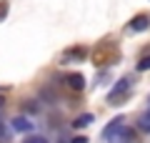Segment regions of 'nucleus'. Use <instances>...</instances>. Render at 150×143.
Instances as JSON below:
<instances>
[{
  "mask_svg": "<svg viewBox=\"0 0 150 143\" xmlns=\"http://www.w3.org/2000/svg\"><path fill=\"white\" fill-rule=\"evenodd\" d=\"M70 143H88V138H85V136H75Z\"/></svg>",
  "mask_w": 150,
  "mask_h": 143,
  "instance_id": "14",
  "label": "nucleus"
},
{
  "mask_svg": "<svg viewBox=\"0 0 150 143\" xmlns=\"http://www.w3.org/2000/svg\"><path fill=\"white\" fill-rule=\"evenodd\" d=\"M135 141V131H130V128H120L118 133H115V136H112V141L110 143H133Z\"/></svg>",
  "mask_w": 150,
  "mask_h": 143,
  "instance_id": "4",
  "label": "nucleus"
},
{
  "mask_svg": "<svg viewBox=\"0 0 150 143\" xmlns=\"http://www.w3.org/2000/svg\"><path fill=\"white\" fill-rule=\"evenodd\" d=\"M93 121H95L93 113H83L80 118H75V121H73V128H85V126H90Z\"/></svg>",
  "mask_w": 150,
  "mask_h": 143,
  "instance_id": "8",
  "label": "nucleus"
},
{
  "mask_svg": "<svg viewBox=\"0 0 150 143\" xmlns=\"http://www.w3.org/2000/svg\"><path fill=\"white\" fill-rule=\"evenodd\" d=\"M5 13H8V3H5V0H3V3H0V20L5 18Z\"/></svg>",
  "mask_w": 150,
  "mask_h": 143,
  "instance_id": "13",
  "label": "nucleus"
},
{
  "mask_svg": "<svg viewBox=\"0 0 150 143\" xmlns=\"http://www.w3.org/2000/svg\"><path fill=\"white\" fill-rule=\"evenodd\" d=\"M128 90H130V78H123L115 83V88L110 90V95H108V103L110 106H118L120 101H125L128 98Z\"/></svg>",
  "mask_w": 150,
  "mask_h": 143,
  "instance_id": "1",
  "label": "nucleus"
},
{
  "mask_svg": "<svg viewBox=\"0 0 150 143\" xmlns=\"http://www.w3.org/2000/svg\"><path fill=\"white\" fill-rule=\"evenodd\" d=\"M13 128H15V131H23V133H30L33 123L28 121V118H13Z\"/></svg>",
  "mask_w": 150,
  "mask_h": 143,
  "instance_id": "7",
  "label": "nucleus"
},
{
  "mask_svg": "<svg viewBox=\"0 0 150 143\" xmlns=\"http://www.w3.org/2000/svg\"><path fill=\"white\" fill-rule=\"evenodd\" d=\"M123 126H125L123 116H118L115 121H110V123H108L105 128H103V138H105V141H112V136H115V133H118V131H120Z\"/></svg>",
  "mask_w": 150,
  "mask_h": 143,
  "instance_id": "2",
  "label": "nucleus"
},
{
  "mask_svg": "<svg viewBox=\"0 0 150 143\" xmlns=\"http://www.w3.org/2000/svg\"><path fill=\"white\" fill-rule=\"evenodd\" d=\"M150 68V55H148V58H140L138 60V70H148Z\"/></svg>",
  "mask_w": 150,
  "mask_h": 143,
  "instance_id": "12",
  "label": "nucleus"
},
{
  "mask_svg": "<svg viewBox=\"0 0 150 143\" xmlns=\"http://www.w3.org/2000/svg\"><path fill=\"white\" fill-rule=\"evenodd\" d=\"M23 143H48V141H45L43 136H28V138H25Z\"/></svg>",
  "mask_w": 150,
  "mask_h": 143,
  "instance_id": "11",
  "label": "nucleus"
},
{
  "mask_svg": "<svg viewBox=\"0 0 150 143\" xmlns=\"http://www.w3.org/2000/svg\"><path fill=\"white\" fill-rule=\"evenodd\" d=\"M3 106H5V98H3V95H0V108H3Z\"/></svg>",
  "mask_w": 150,
  "mask_h": 143,
  "instance_id": "15",
  "label": "nucleus"
},
{
  "mask_svg": "<svg viewBox=\"0 0 150 143\" xmlns=\"http://www.w3.org/2000/svg\"><path fill=\"white\" fill-rule=\"evenodd\" d=\"M85 55H88L85 48H70V50H65L63 63H68V60H85Z\"/></svg>",
  "mask_w": 150,
  "mask_h": 143,
  "instance_id": "5",
  "label": "nucleus"
},
{
  "mask_svg": "<svg viewBox=\"0 0 150 143\" xmlns=\"http://www.w3.org/2000/svg\"><path fill=\"white\" fill-rule=\"evenodd\" d=\"M138 126H140V128H143V131H145V133H150V111H145V113H143V116H140V118H138Z\"/></svg>",
  "mask_w": 150,
  "mask_h": 143,
  "instance_id": "9",
  "label": "nucleus"
},
{
  "mask_svg": "<svg viewBox=\"0 0 150 143\" xmlns=\"http://www.w3.org/2000/svg\"><path fill=\"white\" fill-rule=\"evenodd\" d=\"M5 141H10V131H8L5 123H0V143H5Z\"/></svg>",
  "mask_w": 150,
  "mask_h": 143,
  "instance_id": "10",
  "label": "nucleus"
},
{
  "mask_svg": "<svg viewBox=\"0 0 150 143\" xmlns=\"http://www.w3.org/2000/svg\"><path fill=\"white\" fill-rule=\"evenodd\" d=\"M148 25H150V18L148 15H138V18L130 20V30H148Z\"/></svg>",
  "mask_w": 150,
  "mask_h": 143,
  "instance_id": "6",
  "label": "nucleus"
},
{
  "mask_svg": "<svg viewBox=\"0 0 150 143\" xmlns=\"http://www.w3.org/2000/svg\"><path fill=\"white\" fill-rule=\"evenodd\" d=\"M65 85L73 88V90H83L85 88V78H83L80 73H68L65 75Z\"/></svg>",
  "mask_w": 150,
  "mask_h": 143,
  "instance_id": "3",
  "label": "nucleus"
}]
</instances>
